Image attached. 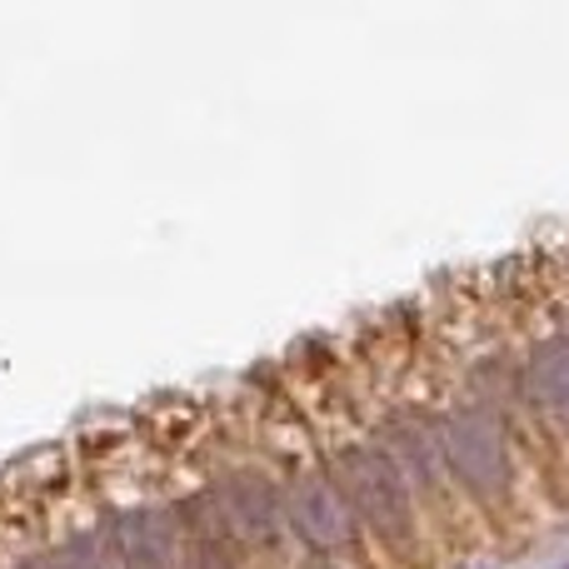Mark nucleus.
<instances>
[{"instance_id":"7","label":"nucleus","mask_w":569,"mask_h":569,"mask_svg":"<svg viewBox=\"0 0 569 569\" xmlns=\"http://www.w3.org/2000/svg\"><path fill=\"white\" fill-rule=\"evenodd\" d=\"M60 569H120L116 545H106L100 535H76V540L60 550Z\"/></svg>"},{"instance_id":"2","label":"nucleus","mask_w":569,"mask_h":569,"mask_svg":"<svg viewBox=\"0 0 569 569\" xmlns=\"http://www.w3.org/2000/svg\"><path fill=\"white\" fill-rule=\"evenodd\" d=\"M445 460L460 475V485L475 500H495L510 485V450H505V430L495 415L460 410L445 425Z\"/></svg>"},{"instance_id":"8","label":"nucleus","mask_w":569,"mask_h":569,"mask_svg":"<svg viewBox=\"0 0 569 569\" xmlns=\"http://www.w3.org/2000/svg\"><path fill=\"white\" fill-rule=\"evenodd\" d=\"M20 569H60V565H56V560H26Z\"/></svg>"},{"instance_id":"6","label":"nucleus","mask_w":569,"mask_h":569,"mask_svg":"<svg viewBox=\"0 0 569 569\" xmlns=\"http://www.w3.org/2000/svg\"><path fill=\"white\" fill-rule=\"evenodd\" d=\"M226 510L236 515L240 525H270V490L256 480V475H240L236 485H230V495H226Z\"/></svg>"},{"instance_id":"5","label":"nucleus","mask_w":569,"mask_h":569,"mask_svg":"<svg viewBox=\"0 0 569 569\" xmlns=\"http://www.w3.org/2000/svg\"><path fill=\"white\" fill-rule=\"evenodd\" d=\"M525 390H530V400L540 410L569 420V345L565 340L535 350V360L525 365Z\"/></svg>"},{"instance_id":"3","label":"nucleus","mask_w":569,"mask_h":569,"mask_svg":"<svg viewBox=\"0 0 569 569\" xmlns=\"http://www.w3.org/2000/svg\"><path fill=\"white\" fill-rule=\"evenodd\" d=\"M120 569H180V525L166 510H136L116 525Z\"/></svg>"},{"instance_id":"4","label":"nucleus","mask_w":569,"mask_h":569,"mask_svg":"<svg viewBox=\"0 0 569 569\" xmlns=\"http://www.w3.org/2000/svg\"><path fill=\"white\" fill-rule=\"evenodd\" d=\"M284 520H290L310 545H320V550L340 545L345 530H350L345 500L330 480H295L290 495H284Z\"/></svg>"},{"instance_id":"1","label":"nucleus","mask_w":569,"mask_h":569,"mask_svg":"<svg viewBox=\"0 0 569 569\" xmlns=\"http://www.w3.org/2000/svg\"><path fill=\"white\" fill-rule=\"evenodd\" d=\"M340 485L350 495L355 515L370 525L375 535L385 540L405 545L415 535V505H410V490H405L400 470L385 450H350L340 465Z\"/></svg>"}]
</instances>
